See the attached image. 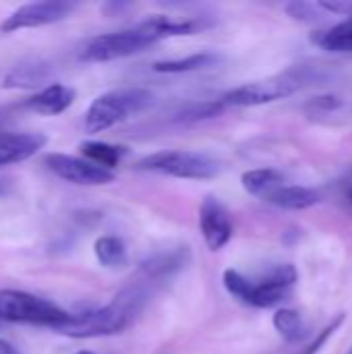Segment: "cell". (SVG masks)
Instances as JSON below:
<instances>
[{
    "instance_id": "cell-7",
    "label": "cell",
    "mask_w": 352,
    "mask_h": 354,
    "mask_svg": "<svg viewBox=\"0 0 352 354\" xmlns=\"http://www.w3.org/2000/svg\"><path fill=\"white\" fill-rule=\"evenodd\" d=\"M0 317L10 324H33L46 326L50 330L66 322L68 313L54 303L39 299L23 290H2L0 292Z\"/></svg>"
},
{
    "instance_id": "cell-26",
    "label": "cell",
    "mask_w": 352,
    "mask_h": 354,
    "mask_svg": "<svg viewBox=\"0 0 352 354\" xmlns=\"http://www.w3.org/2000/svg\"><path fill=\"white\" fill-rule=\"evenodd\" d=\"M77 354H95V353H91V351H81V353H77Z\"/></svg>"
},
{
    "instance_id": "cell-18",
    "label": "cell",
    "mask_w": 352,
    "mask_h": 354,
    "mask_svg": "<svg viewBox=\"0 0 352 354\" xmlns=\"http://www.w3.org/2000/svg\"><path fill=\"white\" fill-rule=\"evenodd\" d=\"M220 60L218 54L214 52H199L191 54L187 58H174V60H162L154 64L156 73H166V75H180V73H193L201 68H210Z\"/></svg>"
},
{
    "instance_id": "cell-17",
    "label": "cell",
    "mask_w": 352,
    "mask_h": 354,
    "mask_svg": "<svg viewBox=\"0 0 352 354\" xmlns=\"http://www.w3.org/2000/svg\"><path fill=\"white\" fill-rule=\"evenodd\" d=\"M311 41L319 46L322 50L328 52H342V54H352V19L338 23L326 31L313 33Z\"/></svg>"
},
{
    "instance_id": "cell-1",
    "label": "cell",
    "mask_w": 352,
    "mask_h": 354,
    "mask_svg": "<svg viewBox=\"0 0 352 354\" xmlns=\"http://www.w3.org/2000/svg\"><path fill=\"white\" fill-rule=\"evenodd\" d=\"M145 301H147V295L143 288L139 286L124 288L112 299L110 305L102 309H93V311H85L77 315L68 313L66 322L54 328V332L68 336V338H77V340L120 334L137 319V315L145 307Z\"/></svg>"
},
{
    "instance_id": "cell-16",
    "label": "cell",
    "mask_w": 352,
    "mask_h": 354,
    "mask_svg": "<svg viewBox=\"0 0 352 354\" xmlns=\"http://www.w3.org/2000/svg\"><path fill=\"white\" fill-rule=\"evenodd\" d=\"M81 153H83V160L112 172V168H116L127 156V147L104 143V141H85L81 143Z\"/></svg>"
},
{
    "instance_id": "cell-11",
    "label": "cell",
    "mask_w": 352,
    "mask_h": 354,
    "mask_svg": "<svg viewBox=\"0 0 352 354\" xmlns=\"http://www.w3.org/2000/svg\"><path fill=\"white\" fill-rule=\"evenodd\" d=\"M48 137L44 133H0V166H10L35 156Z\"/></svg>"
},
{
    "instance_id": "cell-9",
    "label": "cell",
    "mask_w": 352,
    "mask_h": 354,
    "mask_svg": "<svg viewBox=\"0 0 352 354\" xmlns=\"http://www.w3.org/2000/svg\"><path fill=\"white\" fill-rule=\"evenodd\" d=\"M46 166L62 180L73 183V185H108L114 180V172L100 168L83 158L66 156V153H48L46 156Z\"/></svg>"
},
{
    "instance_id": "cell-15",
    "label": "cell",
    "mask_w": 352,
    "mask_h": 354,
    "mask_svg": "<svg viewBox=\"0 0 352 354\" xmlns=\"http://www.w3.org/2000/svg\"><path fill=\"white\" fill-rule=\"evenodd\" d=\"M48 77H50V68L41 62L21 64L6 73L2 85L6 89H31V87H41L48 81Z\"/></svg>"
},
{
    "instance_id": "cell-8",
    "label": "cell",
    "mask_w": 352,
    "mask_h": 354,
    "mask_svg": "<svg viewBox=\"0 0 352 354\" xmlns=\"http://www.w3.org/2000/svg\"><path fill=\"white\" fill-rule=\"evenodd\" d=\"M75 10L73 2H60V0H44V2H27L12 10L2 23L0 31L12 33L21 29H35V27H46L52 23H58L66 19Z\"/></svg>"
},
{
    "instance_id": "cell-25",
    "label": "cell",
    "mask_w": 352,
    "mask_h": 354,
    "mask_svg": "<svg viewBox=\"0 0 352 354\" xmlns=\"http://www.w3.org/2000/svg\"><path fill=\"white\" fill-rule=\"evenodd\" d=\"M0 354H21L8 340H2L0 338Z\"/></svg>"
},
{
    "instance_id": "cell-2",
    "label": "cell",
    "mask_w": 352,
    "mask_h": 354,
    "mask_svg": "<svg viewBox=\"0 0 352 354\" xmlns=\"http://www.w3.org/2000/svg\"><path fill=\"white\" fill-rule=\"evenodd\" d=\"M299 280L297 268L290 263L276 266L261 280H249L237 270H226L222 276L224 288L241 303L257 309H272L288 301L295 284Z\"/></svg>"
},
{
    "instance_id": "cell-23",
    "label": "cell",
    "mask_w": 352,
    "mask_h": 354,
    "mask_svg": "<svg viewBox=\"0 0 352 354\" xmlns=\"http://www.w3.org/2000/svg\"><path fill=\"white\" fill-rule=\"evenodd\" d=\"M286 12L290 19L301 21V23H313V21L324 19V10L319 2H293V4H286Z\"/></svg>"
},
{
    "instance_id": "cell-21",
    "label": "cell",
    "mask_w": 352,
    "mask_h": 354,
    "mask_svg": "<svg viewBox=\"0 0 352 354\" xmlns=\"http://www.w3.org/2000/svg\"><path fill=\"white\" fill-rule=\"evenodd\" d=\"M226 110L222 100H203V102H191L185 108H180L174 116L176 122H199L220 116Z\"/></svg>"
},
{
    "instance_id": "cell-5",
    "label": "cell",
    "mask_w": 352,
    "mask_h": 354,
    "mask_svg": "<svg viewBox=\"0 0 352 354\" xmlns=\"http://www.w3.org/2000/svg\"><path fill=\"white\" fill-rule=\"evenodd\" d=\"M313 79H315L313 68L297 66V68L284 71L280 75L234 87L228 93H224L220 100L224 102L226 108L228 106H237V108L263 106V104H272V102L284 100L288 95H295L297 91L307 87Z\"/></svg>"
},
{
    "instance_id": "cell-10",
    "label": "cell",
    "mask_w": 352,
    "mask_h": 354,
    "mask_svg": "<svg viewBox=\"0 0 352 354\" xmlns=\"http://www.w3.org/2000/svg\"><path fill=\"white\" fill-rule=\"evenodd\" d=\"M199 228H201L203 241H205L210 251L224 249L230 243V239H232L234 226H232L230 212L214 195H207L201 201V207H199Z\"/></svg>"
},
{
    "instance_id": "cell-22",
    "label": "cell",
    "mask_w": 352,
    "mask_h": 354,
    "mask_svg": "<svg viewBox=\"0 0 352 354\" xmlns=\"http://www.w3.org/2000/svg\"><path fill=\"white\" fill-rule=\"evenodd\" d=\"M185 255L187 251H174V253H160V255H154L151 259H147L143 263V270L149 274V276H166L178 268L185 266Z\"/></svg>"
},
{
    "instance_id": "cell-12",
    "label": "cell",
    "mask_w": 352,
    "mask_h": 354,
    "mask_svg": "<svg viewBox=\"0 0 352 354\" xmlns=\"http://www.w3.org/2000/svg\"><path fill=\"white\" fill-rule=\"evenodd\" d=\"M75 102V89L62 83H48L39 91H35L31 97L25 100V108L31 112L44 114V116H56L62 114L71 104Z\"/></svg>"
},
{
    "instance_id": "cell-28",
    "label": "cell",
    "mask_w": 352,
    "mask_h": 354,
    "mask_svg": "<svg viewBox=\"0 0 352 354\" xmlns=\"http://www.w3.org/2000/svg\"><path fill=\"white\" fill-rule=\"evenodd\" d=\"M349 199H351V203H352V189H351V193H349Z\"/></svg>"
},
{
    "instance_id": "cell-6",
    "label": "cell",
    "mask_w": 352,
    "mask_h": 354,
    "mask_svg": "<svg viewBox=\"0 0 352 354\" xmlns=\"http://www.w3.org/2000/svg\"><path fill=\"white\" fill-rule=\"evenodd\" d=\"M139 170L168 174L174 178L187 180H207L220 174V162L210 158L201 151H187V149H164L143 158L137 164Z\"/></svg>"
},
{
    "instance_id": "cell-13",
    "label": "cell",
    "mask_w": 352,
    "mask_h": 354,
    "mask_svg": "<svg viewBox=\"0 0 352 354\" xmlns=\"http://www.w3.org/2000/svg\"><path fill=\"white\" fill-rule=\"evenodd\" d=\"M266 201L288 209V212H299V209H307L313 207L322 201L319 193L315 189L309 187H301V185H282L278 187Z\"/></svg>"
},
{
    "instance_id": "cell-20",
    "label": "cell",
    "mask_w": 352,
    "mask_h": 354,
    "mask_svg": "<svg viewBox=\"0 0 352 354\" xmlns=\"http://www.w3.org/2000/svg\"><path fill=\"white\" fill-rule=\"evenodd\" d=\"M274 328L286 342H299L307 336L305 322L295 309H278L274 315Z\"/></svg>"
},
{
    "instance_id": "cell-14",
    "label": "cell",
    "mask_w": 352,
    "mask_h": 354,
    "mask_svg": "<svg viewBox=\"0 0 352 354\" xmlns=\"http://www.w3.org/2000/svg\"><path fill=\"white\" fill-rule=\"evenodd\" d=\"M243 189L253 195V197H261L268 199L278 187L284 185V176L278 170L272 168H257V170H249L241 176Z\"/></svg>"
},
{
    "instance_id": "cell-27",
    "label": "cell",
    "mask_w": 352,
    "mask_h": 354,
    "mask_svg": "<svg viewBox=\"0 0 352 354\" xmlns=\"http://www.w3.org/2000/svg\"><path fill=\"white\" fill-rule=\"evenodd\" d=\"M2 326H4V319L0 317V330H2Z\"/></svg>"
},
{
    "instance_id": "cell-24",
    "label": "cell",
    "mask_w": 352,
    "mask_h": 354,
    "mask_svg": "<svg viewBox=\"0 0 352 354\" xmlns=\"http://www.w3.org/2000/svg\"><path fill=\"white\" fill-rule=\"evenodd\" d=\"M340 324H344V313H342V315H338V317H336V319H334V322L330 324V328H326V330H324V332L319 334V338H317V340L313 342V346H309V351H305L303 354L319 353V351H322V346H324V344L328 342V338H330V336H332V334H334V332H336V330L340 328Z\"/></svg>"
},
{
    "instance_id": "cell-4",
    "label": "cell",
    "mask_w": 352,
    "mask_h": 354,
    "mask_svg": "<svg viewBox=\"0 0 352 354\" xmlns=\"http://www.w3.org/2000/svg\"><path fill=\"white\" fill-rule=\"evenodd\" d=\"M162 39H166L164 33L158 29L154 19H147L131 29L102 33V35L89 39L85 44V48L81 50L79 58L83 62H110V60L139 54Z\"/></svg>"
},
{
    "instance_id": "cell-3",
    "label": "cell",
    "mask_w": 352,
    "mask_h": 354,
    "mask_svg": "<svg viewBox=\"0 0 352 354\" xmlns=\"http://www.w3.org/2000/svg\"><path fill=\"white\" fill-rule=\"evenodd\" d=\"M156 104V95L145 87H120L98 95L85 112V131L104 133Z\"/></svg>"
},
{
    "instance_id": "cell-19",
    "label": "cell",
    "mask_w": 352,
    "mask_h": 354,
    "mask_svg": "<svg viewBox=\"0 0 352 354\" xmlns=\"http://www.w3.org/2000/svg\"><path fill=\"white\" fill-rule=\"evenodd\" d=\"M95 257L104 268L116 270L124 268L129 263V251L127 245L118 236H100L93 245Z\"/></svg>"
},
{
    "instance_id": "cell-29",
    "label": "cell",
    "mask_w": 352,
    "mask_h": 354,
    "mask_svg": "<svg viewBox=\"0 0 352 354\" xmlns=\"http://www.w3.org/2000/svg\"><path fill=\"white\" fill-rule=\"evenodd\" d=\"M349 354H352V348H351V351H349Z\"/></svg>"
}]
</instances>
